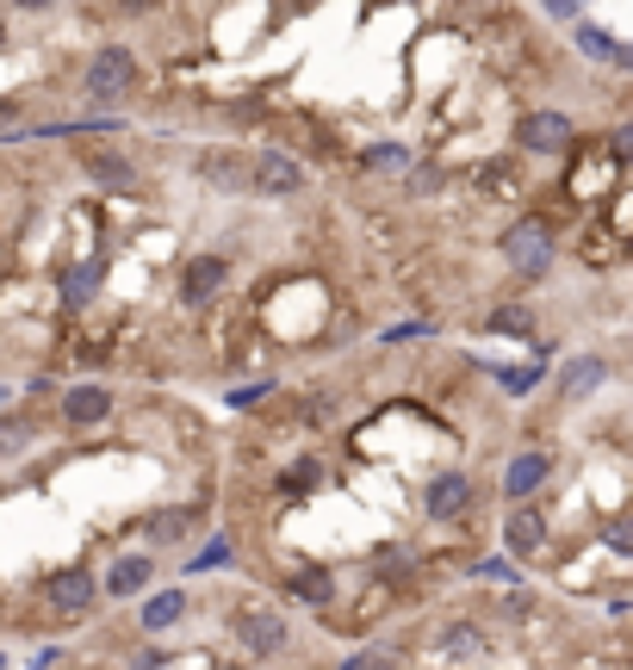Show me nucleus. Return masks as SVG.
<instances>
[{
  "mask_svg": "<svg viewBox=\"0 0 633 670\" xmlns=\"http://www.w3.org/2000/svg\"><path fill=\"white\" fill-rule=\"evenodd\" d=\"M503 261H509L516 273H528V280H540V273L553 268V231H547L540 218L509 224V231H503Z\"/></svg>",
  "mask_w": 633,
  "mask_h": 670,
  "instance_id": "nucleus-1",
  "label": "nucleus"
},
{
  "mask_svg": "<svg viewBox=\"0 0 633 670\" xmlns=\"http://www.w3.org/2000/svg\"><path fill=\"white\" fill-rule=\"evenodd\" d=\"M94 596H99V584L87 565H62V572L44 577V609L57 614V621H81V614L94 609Z\"/></svg>",
  "mask_w": 633,
  "mask_h": 670,
  "instance_id": "nucleus-2",
  "label": "nucleus"
},
{
  "mask_svg": "<svg viewBox=\"0 0 633 670\" xmlns=\"http://www.w3.org/2000/svg\"><path fill=\"white\" fill-rule=\"evenodd\" d=\"M231 633H236V646L249 651V658H273V651H286V614H280V609H236L231 614Z\"/></svg>",
  "mask_w": 633,
  "mask_h": 670,
  "instance_id": "nucleus-3",
  "label": "nucleus"
},
{
  "mask_svg": "<svg viewBox=\"0 0 633 670\" xmlns=\"http://www.w3.org/2000/svg\"><path fill=\"white\" fill-rule=\"evenodd\" d=\"M298 180H305L298 155H286V150L249 155V192H261V199H286V192H298Z\"/></svg>",
  "mask_w": 633,
  "mask_h": 670,
  "instance_id": "nucleus-4",
  "label": "nucleus"
},
{
  "mask_svg": "<svg viewBox=\"0 0 633 670\" xmlns=\"http://www.w3.org/2000/svg\"><path fill=\"white\" fill-rule=\"evenodd\" d=\"M131 81H137V57L125 50V44H106V50L87 62V94L94 99H118Z\"/></svg>",
  "mask_w": 633,
  "mask_h": 670,
  "instance_id": "nucleus-5",
  "label": "nucleus"
},
{
  "mask_svg": "<svg viewBox=\"0 0 633 670\" xmlns=\"http://www.w3.org/2000/svg\"><path fill=\"white\" fill-rule=\"evenodd\" d=\"M224 280H231V261H224V255H192L187 268H180V305H206V298H218Z\"/></svg>",
  "mask_w": 633,
  "mask_h": 670,
  "instance_id": "nucleus-6",
  "label": "nucleus"
},
{
  "mask_svg": "<svg viewBox=\"0 0 633 670\" xmlns=\"http://www.w3.org/2000/svg\"><path fill=\"white\" fill-rule=\"evenodd\" d=\"M199 180L218 192H249V155L236 150H206V162H199Z\"/></svg>",
  "mask_w": 633,
  "mask_h": 670,
  "instance_id": "nucleus-7",
  "label": "nucleus"
},
{
  "mask_svg": "<svg viewBox=\"0 0 633 670\" xmlns=\"http://www.w3.org/2000/svg\"><path fill=\"white\" fill-rule=\"evenodd\" d=\"M106 416H113V391L106 385H75L62 398V422H75V428H99Z\"/></svg>",
  "mask_w": 633,
  "mask_h": 670,
  "instance_id": "nucleus-8",
  "label": "nucleus"
},
{
  "mask_svg": "<svg viewBox=\"0 0 633 670\" xmlns=\"http://www.w3.org/2000/svg\"><path fill=\"white\" fill-rule=\"evenodd\" d=\"M516 137L528 150H565V143H572V118L565 113H528Z\"/></svg>",
  "mask_w": 633,
  "mask_h": 670,
  "instance_id": "nucleus-9",
  "label": "nucleus"
},
{
  "mask_svg": "<svg viewBox=\"0 0 633 670\" xmlns=\"http://www.w3.org/2000/svg\"><path fill=\"white\" fill-rule=\"evenodd\" d=\"M484 633L479 627H466V621H454V627L435 633V658H447V665H472V658H484Z\"/></svg>",
  "mask_w": 633,
  "mask_h": 670,
  "instance_id": "nucleus-10",
  "label": "nucleus"
},
{
  "mask_svg": "<svg viewBox=\"0 0 633 670\" xmlns=\"http://www.w3.org/2000/svg\"><path fill=\"white\" fill-rule=\"evenodd\" d=\"M466 503H472V479L466 472H435V484H429V516H460Z\"/></svg>",
  "mask_w": 633,
  "mask_h": 670,
  "instance_id": "nucleus-11",
  "label": "nucleus"
},
{
  "mask_svg": "<svg viewBox=\"0 0 633 670\" xmlns=\"http://www.w3.org/2000/svg\"><path fill=\"white\" fill-rule=\"evenodd\" d=\"M99 273H106V261H75V268L62 273V310L75 317V310H87V298H94Z\"/></svg>",
  "mask_w": 633,
  "mask_h": 670,
  "instance_id": "nucleus-12",
  "label": "nucleus"
},
{
  "mask_svg": "<svg viewBox=\"0 0 633 670\" xmlns=\"http://www.w3.org/2000/svg\"><path fill=\"white\" fill-rule=\"evenodd\" d=\"M547 472H553V460H547V454H516V460H509V472H503V491H509V497H528V491H540V484H547Z\"/></svg>",
  "mask_w": 633,
  "mask_h": 670,
  "instance_id": "nucleus-13",
  "label": "nucleus"
},
{
  "mask_svg": "<svg viewBox=\"0 0 633 670\" xmlns=\"http://www.w3.org/2000/svg\"><path fill=\"white\" fill-rule=\"evenodd\" d=\"M577 50H584V57H602L609 69H633V50L621 38H609L602 25H577Z\"/></svg>",
  "mask_w": 633,
  "mask_h": 670,
  "instance_id": "nucleus-14",
  "label": "nucleus"
},
{
  "mask_svg": "<svg viewBox=\"0 0 633 670\" xmlns=\"http://www.w3.org/2000/svg\"><path fill=\"white\" fill-rule=\"evenodd\" d=\"M540 540H547V521H540L535 509H516V516H509V553H516V559H535Z\"/></svg>",
  "mask_w": 633,
  "mask_h": 670,
  "instance_id": "nucleus-15",
  "label": "nucleus"
},
{
  "mask_svg": "<svg viewBox=\"0 0 633 670\" xmlns=\"http://www.w3.org/2000/svg\"><path fill=\"white\" fill-rule=\"evenodd\" d=\"M81 174H87V180H99V187H131V162H125V155H113V150L87 155V162H81Z\"/></svg>",
  "mask_w": 633,
  "mask_h": 670,
  "instance_id": "nucleus-16",
  "label": "nucleus"
},
{
  "mask_svg": "<svg viewBox=\"0 0 633 670\" xmlns=\"http://www.w3.org/2000/svg\"><path fill=\"white\" fill-rule=\"evenodd\" d=\"M180 614H187V596H180V590H162V596H150V602H143V627L162 633V627H174Z\"/></svg>",
  "mask_w": 633,
  "mask_h": 670,
  "instance_id": "nucleus-17",
  "label": "nucleus"
},
{
  "mask_svg": "<svg viewBox=\"0 0 633 670\" xmlns=\"http://www.w3.org/2000/svg\"><path fill=\"white\" fill-rule=\"evenodd\" d=\"M143 584H150V559H118V565H113V577H106V590H113V596H137V590H143Z\"/></svg>",
  "mask_w": 633,
  "mask_h": 670,
  "instance_id": "nucleus-18",
  "label": "nucleus"
},
{
  "mask_svg": "<svg viewBox=\"0 0 633 670\" xmlns=\"http://www.w3.org/2000/svg\"><path fill=\"white\" fill-rule=\"evenodd\" d=\"M199 528V509H162L150 516V540H187Z\"/></svg>",
  "mask_w": 633,
  "mask_h": 670,
  "instance_id": "nucleus-19",
  "label": "nucleus"
},
{
  "mask_svg": "<svg viewBox=\"0 0 633 670\" xmlns=\"http://www.w3.org/2000/svg\"><path fill=\"white\" fill-rule=\"evenodd\" d=\"M403 162H410L403 143H373V150H366V168H373V174H398Z\"/></svg>",
  "mask_w": 633,
  "mask_h": 670,
  "instance_id": "nucleus-20",
  "label": "nucleus"
},
{
  "mask_svg": "<svg viewBox=\"0 0 633 670\" xmlns=\"http://www.w3.org/2000/svg\"><path fill=\"white\" fill-rule=\"evenodd\" d=\"M602 373H609L602 361H572V366H565V391L577 398V391H590V385H602Z\"/></svg>",
  "mask_w": 633,
  "mask_h": 670,
  "instance_id": "nucleus-21",
  "label": "nucleus"
},
{
  "mask_svg": "<svg viewBox=\"0 0 633 670\" xmlns=\"http://www.w3.org/2000/svg\"><path fill=\"white\" fill-rule=\"evenodd\" d=\"M292 596H305V602H324V596H329V572H317V565H305V572L292 577Z\"/></svg>",
  "mask_w": 633,
  "mask_h": 670,
  "instance_id": "nucleus-22",
  "label": "nucleus"
},
{
  "mask_svg": "<svg viewBox=\"0 0 633 670\" xmlns=\"http://www.w3.org/2000/svg\"><path fill=\"white\" fill-rule=\"evenodd\" d=\"M491 324H497V329H509V336H535V317H528L521 305H503L497 317H491Z\"/></svg>",
  "mask_w": 633,
  "mask_h": 670,
  "instance_id": "nucleus-23",
  "label": "nucleus"
},
{
  "mask_svg": "<svg viewBox=\"0 0 633 670\" xmlns=\"http://www.w3.org/2000/svg\"><path fill=\"white\" fill-rule=\"evenodd\" d=\"M25 440H32V416L0 422V454H13V447H25Z\"/></svg>",
  "mask_w": 633,
  "mask_h": 670,
  "instance_id": "nucleus-24",
  "label": "nucleus"
},
{
  "mask_svg": "<svg viewBox=\"0 0 633 670\" xmlns=\"http://www.w3.org/2000/svg\"><path fill=\"white\" fill-rule=\"evenodd\" d=\"M342 670H391V651H354Z\"/></svg>",
  "mask_w": 633,
  "mask_h": 670,
  "instance_id": "nucleus-25",
  "label": "nucleus"
},
{
  "mask_svg": "<svg viewBox=\"0 0 633 670\" xmlns=\"http://www.w3.org/2000/svg\"><path fill=\"white\" fill-rule=\"evenodd\" d=\"M224 559H231V540H211L206 553L192 559V572H211V565H224Z\"/></svg>",
  "mask_w": 633,
  "mask_h": 670,
  "instance_id": "nucleus-26",
  "label": "nucleus"
},
{
  "mask_svg": "<svg viewBox=\"0 0 633 670\" xmlns=\"http://www.w3.org/2000/svg\"><path fill=\"white\" fill-rule=\"evenodd\" d=\"M503 385H509V391H535V385H540V366H516V373H503Z\"/></svg>",
  "mask_w": 633,
  "mask_h": 670,
  "instance_id": "nucleus-27",
  "label": "nucleus"
},
{
  "mask_svg": "<svg viewBox=\"0 0 633 670\" xmlns=\"http://www.w3.org/2000/svg\"><path fill=\"white\" fill-rule=\"evenodd\" d=\"M442 187V168H417L410 174V192H435Z\"/></svg>",
  "mask_w": 633,
  "mask_h": 670,
  "instance_id": "nucleus-28",
  "label": "nucleus"
},
{
  "mask_svg": "<svg viewBox=\"0 0 633 670\" xmlns=\"http://www.w3.org/2000/svg\"><path fill=\"white\" fill-rule=\"evenodd\" d=\"M577 7H584V0H547V13H553V20H577Z\"/></svg>",
  "mask_w": 633,
  "mask_h": 670,
  "instance_id": "nucleus-29",
  "label": "nucleus"
},
{
  "mask_svg": "<svg viewBox=\"0 0 633 670\" xmlns=\"http://www.w3.org/2000/svg\"><path fill=\"white\" fill-rule=\"evenodd\" d=\"M162 665H168V651H143V665L137 670H162Z\"/></svg>",
  "mask_w": 633,
  "mask_h": 670,
  "instance_id": "nucleus-30",
  "label": "nucleus"
},
{
  "mask_svg": "<svg viewBox=\"0 0 633 670\" xmlns=\"http://www.w3.org/2000/svg\"><path fill=\"white\" fill-rule=\"evenodd\" d=\"M20 13H44V7H57V0H13Z\"/></svg>",
  "mask_w": 633,
  "mask_h": 670,
  "instance_id": "nucleus-31",
  "label": "nucleus"
},
{
  "mask_svg": "<svg viewBox=\"0 0 633 670\" xmlns=\"http://www.w3.org/2000/svg\"><path fill=\"white\" fill-rule=\"evenodd\" d=\"M118 7H125V13H143V7H155V0H118Z\"/></svg>",
  "mask_w": 633,
  "mask_h": 670,
  "instance_id": "nucleus-32",
  "label": "nucleus"
},
{
  "mask_svg": "<svg viewBox=\"0 0 633 670\" xmlns=\"http://www.w3.org/2000/svg\"><path fill=\"white\" fill-rule=\"evenodd\" d=\"M7 113H13V106H0V125H7Z\"/></svg>",
  "mask_w": 633,
  "mask_h": 670,
  "instance_id": "nucleus-33",
  "label": "nucleus"
},
{
  "mask_svg": "<svg viewBox=\"0 0 633 670\" xmlns=\"http://www.w3.org/2000/svg\"><path fill=\"white\" fill-rule=\"evenodd\" d=\"M0 670H7V658H0Z\"/></svg>",
  "mask_w": 633,
  "mask_h": 670,
  "instance_id": "nucleus-34",
  "label": "nucleus"
}]
</instances>
